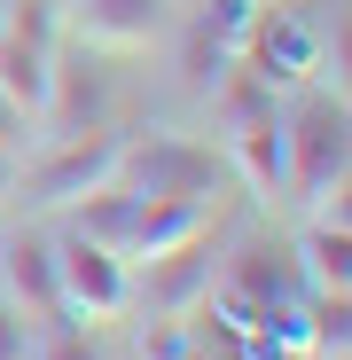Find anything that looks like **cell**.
<instances>
[{"label": "cell", "mask_w": 352, "mask_h": 360, "mask_svg": "<svg viewBox=\"0 0 352 360\" xmlns=\"http://www.w3.org/2000/svg\"><path fill=\"white\" fill-rule=\"evenodd\" d=\"M71 227L110 243L126 266H149L164 251L219 235V196H141V188H102L86 204H71Z\"/></svg>", "instance_id": "cell-1"}, {"label": "cell", "mask_w": 352, "mask_h": 360, "mask_svg": "<svg viewBox=\"0 0 352 360\" xmlns=\"http://www.w3.org/2000/svg\"><path fill=\"white\" fill-rule=\"evenodd\" d=\"M117 172H126V134L94 126V134H71V141H47L39 165H16V188L39 212H71V204L117 188Z\"/></svg>", "instance_id": "cell-2"}, {"label": "cell", "mask_w": 352, "mask_h": 360, "mask_svg": "<svg viewBox=\"0 0 352 360\" xmlns=\"http://www.w3.org/2000/svg\"><path fill=\"white\" fill-rule=\"evenodd\" d=\"M55 297H63V321H86V329L117 321V314H133V266L71 227V235H55Z\"/></svg>", "instance_id": "cell-3"}, {"label": "cell", "mask_w": 352, "mask_h": 360, "mask_svg": "<svg viewBox=\"0 0 352 360\" xmlns=\"http://www.w3.org/2000/svg\"><path fill=\"white\" fill-rule=\"evenodd\" d=\"M102 117H110V71H102V55L79 47V39H63L47 55V102H39L32 126L47 141H71V134H94Z\"/></svg>", "instance_id": "cell-4"}, {"label": "cell", "mask_w": 352, "mask_h": 360, "mask_svg": "<svg viewBox=\"0 0 352 360\" xmlns=\"http://www.w3.org/2000/svg\"><path fill=\"white\" fill-rule=\"evenodd\" d=\"M282 157H289V196L313 204L321 188H337L344 180V102L313 94L282 117Z\"/></svg>", "instance_id": "cell-5"}, {"label": "cell", "mask_w": 352, "mask_h": 360, "mask_svg": "<svg viewBox=\"0 0 352 360\" xmlns=\"http://www.w3.org/2000/svg\"><path fill=\"white\" fill-rule=\"evenodd\" d=\"M172 0H71L63 8V39L94 47V55H133L149 39H164Z\"/></svg>", "instance_id": "cell-6"}, {"label": "cell", "mask_w": 352, "mask_h": 360, "mask_svg": "<svg viewBox=\"0 0 352 360\" xmlns=\"http://www.w3.org/2000/svg\"><path fill=\"white\" fill-rule=\"evenodd\" d=\"M211 282H219V251H211V235H196V243L133 266V306H149V314H188V306L211 297Z\"/></svg>", "instance_id": "cell-7"}, {"label": "cell", "mask_w": 352, "mask_h": 360, "mask_svg": "<svg viewBox=\"0 0 352 360\" xmlns=\"http://www.w3.org/2000/svg\"><path fill=\"white\" fill-rule=\"evenodd\" d=\"M211 149L196 141H126V172L117 188H141V196H211Z\"/></svg>", "instance_id": "cell-8"}, {"label": "cell", "mask_w": 352, "mask_h": 360, "mask_svg": "<svg viewBox=\"0 0 352 360\" xmlns=\"http://www.w3.org/2000/svg\"><path fill=\"white\" fill-rule=\"evenodd\" d=\"M0 297L24 321H63V297H55V235H8L0 243Z\"/></svg>", "instance_id": "cell-9"}, {"label": "cell", "mask_w": 352, "mask_h": 360, "mask_svg": "<svg viewBox=\"0 0 352 360\" xmlns=\"http://www.w3.org/2000/svg\"><path fill=\"white\" fill-rule=\"evenodd\" d=\"M243 63L274 86V79H306V71H321V32L298 16V8H259V24H251V47H243Z\"/></svg>", "instance_id": "cell-10"}, {"label": "cell", "mask_w": 352, "mask_h": 360, "mask_svg": "<svg viewBox=\"0 0 352 360\" xmlns=\"http://www.w3.org/2000/svg\"><path fill=\"white\" fill-rule=\"evenodd\" d=\"M227 165L243 172V188H251V196H266V204H274V196L289 188V157H282V117L266 110V117H251V126H235V134H227Z\"/></svg>", "instance_id": "cell-11"}, {"label": "cell", "mask_w": 352, "mask_h": 360, "mask_svg": "<svg viewBox=\"0 0 352 360\" xmlns=\"http://www.w3.org/2000/svg\"><path fill=\"white\" fill-rule=\"evenodd\" d=\"M289 266H298L306 297H344V290H352V235L306 219V235L289 243Z\"/></svg>", "instance_id": "cell-12"}, {"label": "cell", "mask_w": 352, "mask_h": 360, "mask_svg": "<svg viewBox=\"0 0 352 360\" xmlns=\"http://www.w3.org/2000/svg\"><path fill=\"white\" fill-rule=\"evenodd\" d=\"M47 55H55V47H39V39H24V32H0V102H8L24 126H32L39 102H47Z\"/></svg>", "instance_id": "cell-13"}, {"label": "cell", "mask_w": 352, "mask_h": 360, "mask_svg": "<svg viewBox=\"0 0 352 360\" xmlns=\"http://www.w3.org/2000/svg\"><path fill=\"white\" fill-rule=\"evenodd\" d=\"M204 102H211V126H219V134H235V126H251V117H266V110H274V86H266L251 63H227V71L204 86Z\"/></svg>", "instance_id": "cell-14"}, {"label": "cell", "mask_w": 352, "mask_h": 360, "mask_svg": "<svg viewBox=\"0 0 352 360\" xmlns=\"http://www.w3.org/2000/svg\"><path fill=\"white\" fill-rule=\"evenodd\" d=\"M227 63H243V55H235L227 39H211L204 24H188V39H181V86H188V94H204Z\"/></svg>", "instance_id": "cell-15"}, {"label": "cell", "mask_w": 352, "mask_h": 360, "mask_svg": "<svg viewBox=\"0 0 352 360\" xmlns=\"http://www.w3.org/2000/svg\"><path fill=\"white\" fill-rule=\"evenodd\" d=\"M32 360H102V345H94L79 321H47V337H39Z\"/></svg>", "instance_id": "cell-16"}, {"label": "cell", "mask_w": 352, "mask_h": 360, "mask_svg": "<svg viewBox=\"0 0 352 360\" xmlns=\"http://www.w3.org/2000/svg\"><path fill=\"white\" fill-rule=\"evenodd\" d=\"M188 345H196V337L181 329V314H157V321L141 329V360H181Z\"/></svg>", "instance_id": "cell-17"}, {"label": "cell", "mask_w": 352, "mask_h": 360, "mask_svg": "<svg viewBox=\"0 0 352 360\" xmlns=\"http://www.w3.org/2000/svg\"><path fill=\"white\" fill-rule=\"evenodd\" d=\"M32 352V337H24V314L8 306V297H0V360H24Z\"/></svg>", "instance_id": "cell-18"}, {"label": "cell", "mask_w": 352, "mask_h": 360, "mask_svg": "<svg viewBox=\"0 0 352 360\" xmlns=\"http://www.w3.org/2000/svg\"><path fill=\"white\" fill-rule=\"evenodd\" d=\"M8 196H16V149L0 141V204H8Z\"/></svg>", "instance_id": "cell-19"}, {"label": "cell", "mask_w": 352, "mask_h": 360, "mask_svg": "<svg viewBox=\"0 0 352 360\" xmlns=\"http://www.w3.org/2000/svg\"><path fill=\"white\" fill-rule=\"evenodd\" d=\"M0 141H8V149H16V141H24V117H16V110H8V102H0Z\"/></svg>", "instance_id": "cell-20"}, {"label": "cell", "mask_w": 352, "mask_h": 360, "mask_svg": "<svg viewBox=\"0 0 352 360\" xmlns=\"http://www.w3.org/2000/svg\"><path fill=\"white\" fill-rule=\"evenodd\" d=\"M282 360H329V352H313V345H298V352H282Z\"/></svg>", "instance_id": "cell-21"}, {"label": "cell", "mask_w": 352, "mask_h": 360, "mask_svg": "<svg viewBox=\"0 0 352 360\" xmlns=\"http://www.w3.org/2000/svg\"><path fill=\"white\" fill-rule=\"evenodd\" d=\"M181 360H219V352H211V345H188V352H181Z\"/></svg>", "instance_id": "cell-22"}]
</instances>
